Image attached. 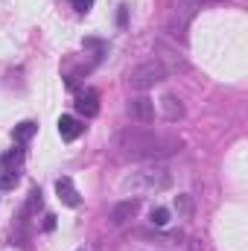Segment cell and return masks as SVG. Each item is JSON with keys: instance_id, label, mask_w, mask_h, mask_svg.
Returning a JSON list of instances; mask_svg holds the SVG:
<instances>
[{"instance_id": "4fadbf2b", "label": "cell", "mask_w": 248, "mask_h": 251, "mask_svg": "<svg viewBox=\"0 0 248 251\" xmlns=\"http://www.w3.org/2000/svg\"><path fill=\"white\" fill-rule=\"evenodd\" d=\"M73 6H76L79 12H88V9L94 6V0H73Z\"/></svg>"}, {"instance_id": "5b68a950", "label": "cell", "mask_w": 248, "mask_h": 251, "mask_svg": "<svg viewBox=\"0 0 248 251\" xmlns=\"http://www.w3.org/2000/svg\"><path fill=\"white\" fill-rule=\"evenodd\" d=\"M56 193H59V199H62L67 207H76L82 199H79V193H76V187H73V181L70 178H59L56 181Z\"/></svg>"}, {"instance_id": "7a4b0ae2", "label": "cell", "mask_w": 248, "mask_h": 251, "mask_svg": "<svg viewBox=\"0 0 248 251\" xmlns=\"http://www.w3.org/2000/svg\"><path fill=\"white\" fill-rule=\"evenodd\" d=\"M76 111L82 114V117H97L99 114V97H97V91H82L79 97H76Z\"/></svg>"}, {"instance_id": "6da1fadb", "label": "cell", "mask_w": 248, "mask_h": 251, "mask_svg": "<svg viewBox=\"0 0 248 251\" xmlns=\"http://www.w3.org/2000/svg\"><path fill=\"white\" fill-rule=\"evenodd\" d=\"M158 79H164V67L158 62H146V64H140V67H134V70L128 73V85L137 88V91H146V88L155 85Z\"/></svg>"}, {"instance_id": "277c9868", "label": "cell", "mask_w": 248, "mask_h": 251, "mask_svg": "<svg viewBox=\"0 0 248 251\" xmlns=\"http://www.w3.org/2000/svg\"><path fill=\"white\" fill-rule=\"evenodd\" d=\"M82 131H85V126L79 123L76 117H70V114L59 117V134H62V140H76Z\"/></svg>"}, {"instance_id": "ba28073f", "label": "cell", "mask_w": 248, "mask_h": 251, "mask_svg": "<svg viewBox=\"0 0 248 251\" xmlns=\"http://www.w3.org/2000/svg\"><path fill=\"white\" fill-rule=\"evenodd\" d=\"M149 222H152L155 228H164V225L170 222V210H167V207H155V210L149 213Z\"/></svg>"}, {"instance_id": "3957f363", "label": "cell", "mask_w": 248, "mask_h": 251, "mask_svg": "<svg viewBox=\"0 0 248 251\" xmlns=\"http://www.w3.org/2000/svg\"><path fill=\"white\" fill-rule=\"evenodd\" d=\"M128 114H131L134 120H143V123H149V120L155 117V102H152V100H146V97H140V100H131V102H128Z\"/></svg>"}, {"instance_id": "30bf717a", "label": "cell", "mask_w": 248, "mask_h": 251, "mask_svg": "<svg viewBox=\"0 0 248 251\" xmlns=\"http://www.w3.org/2000/svg\"><path fill=\"white\" fill-rule=\"evenodd\" d=\"M21 181V176L15 173V170H3V176H0V190H9V187H15Z\"/></svg>"}, {"instance_id": "9c48e42d", "label": "cell", "mask_w": 248, "mask_h": 251, "mask_svg": "<svg viewBox=\"0 0 248 251\" xmlns=\"http://www.w3.org/2000/svg\"><path fill=\"white\" fill-rule=\"evenodd\" d=\"M21 161H24V149H12V152H6V155H3V158H0V164H3V170H9V167H12V164H15V167H18V164H21Z\"/></svg>"}, {"instance_id": "52a82bcc", "label": "cell", "mask_w": 248, "mask_h": 251, "mask_svg": "<svg viewBox=\"0 0 248 251\" xmlns=\"http://www.w3.org/2000/svg\"><path fill=\"white\" fill-rule=\"evenodd\" d=\"M35 131H38V126L32 123V120H24V123H18V126H15L12 137H15L18 143H26V140H29V137L35 134Z\"/></svg>"}, {"instance_id": "8fae6325", "label": "cell", "mask_w": 248, "mask_h": 251, "mask_svg": "<svg viewBox=\"0 0 248 251\" xmlns=\"http://www.w3.org/2000/svg\"><path fill=\"white\" fill-rule=\"evenodd\" d=\"M164 108H167V117H170V120H175V117H181V114H184V108H181V105L175 108V97H167V100H164Z\"/></svg>"}, {"instance_id": "7c38bea8", "label": "cell", "mask_w": 248, "mask_h": 251, "mask_svg": "<svg viewBox=\"0 0 248 251\" xmlns=\"http://www.w3.org/2000/svg\"><path fill=\"white\" fill-rule=\"evenodd\" d=\"M44 231H56V216H53V213L44 216Z\"/></svg>"}, {"instance_id": "8992f818", "label": "cell", "mask_w": 248, "mask_h": 251, "mask_svg": "<svg viewBox=\"0 0 248 251\" xmlns=\"http://www.w3.org/2000/svg\"><path fill=\"white\" fill-rule=\"evenodd\" d=\"M134 210H137V201H123L120 207L111 210V222H114V225H123L128 216H134Z\"/></svg>"}]
</instances>
